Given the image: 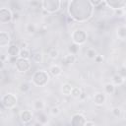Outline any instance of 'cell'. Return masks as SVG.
<instances>
[{
	"label": "cell",
	"mask_w": 126,
	"mask_h": 126,
	"mask_svg": "<svg viewBox=\"0 0 126 126\" xmlns=\"http://www.w3.org/2000/svg\"><path fill=\"white\" fill-rule=\"evenodd\" d=\"M94 7L89 0H71L68 5V13L76 22L84 23L89 21L94 13Z\"/></svg>",
	"instance_id": "cell-1"
},
{
	"label": "cell",
	"mask_w": 126,
	"mask_h": 126,
	"mask_svg": "<svg viewBox=\"0 0 126 126\" xmlns=\"http://www.w3.org/2000/svg\"><path fill=\"white\" fill-rule=\"evenodd\" d=\"M49 82V74L45 70H37L32 76V83L36 87H44Z\"/></svg>",
	"instance_id": "cell-2"
},
{
	"label": "cell",
	"mask_w": 126,
	"mask_h": 126,
	"mask_svg": "<svg viewBox=\"0 0 126 126\" xmlns=\"http://www.w3.org/2000/svg\"><path fill=\"white\" fill-rule=\"evenodd\" d=\"M41 2H42V9L50 14L58 12L62 5L61 0H41Z\"/></svg>",
	"instance_id": "cell-3"
},
{
	"label": "cell",
	"mask_w": 126,
	"mask_h": 126,
	"mask_svg": "<svg viewBox=\"0 0 126 126\" xmlns=\"http://www.w3.org/2000/svg\"><path fill=\"white\" fill-rule=\"evenodd\" d=\"M18 103V97L12 93H8L1 97V104L6 109H13Z\"/></svg>",
	"instance_id": "cell-4"
},
{
	"label": "cell",
	"mask_w": 126,
	"mask_h": 126,
	"mask_svg": "<svg viewBox=\"0 0 126 126\" xmlns=\"http://www.w3.org/2000/svg\"><path fill=\"white\" fill-rule=\"evenodd\" d=\"M87 38H88V34L86 32L85 30L83 29H75L72 33H71V39L73 42L81 45V44H84L86 41H87Z\"/></svg>",
	"instance_id": "cell-5"
},
{
	"label": "cell",
	"mask_w": 126,
	"mask_h": 126,
	"mask_svg": "<svg viewBox=\"0 0 126 126\" xmlns=\"http://www.w3.org/2000/svg\"><path fill=\"white\" fill-rule=\"evenodd\" d=\"M31 67H32V63H31L30 59H25V58L18 57L15 60V68L20 73L28 72L31 69Z\"/></svg>",
	"instance_id": "cell-6"
},
{
	"label": "cell",
	"mask_w": 126,
	"mask_h": 126,
	"mask_svg": "<svg viewBox=\"0 0 126 126\" xmlns=\"http://www.w3.org/2000/svg\"><path fill=\"white\" fill-rule=\"evenodd\" d=\"M13 21V12L6 7H3L0 9V23L6 24Z\"/></svg>",
	"instance_id": "cell-7"
},
{
	"label": "cell",
	"mask_w": 126,
	"mask_h": 126,
	"mask_svg": "<svg viewBox=\"0 0 126 126\" xmlns=\"http://www.w3.org/2000/svg\"><path fill=\"white\" fill-rule=\"evenodd\" d=\"M33 119V113L30 109H25L20 112V120L23 124H29Z\"/></svg>",
	"instance_id": "cell-8"
},
{
	"label": "cell",
	"mask_w": 126,
	"mask_h": 126,
	"mask_svg": "<svg viewBox=\"0 0 126 126\" xmlns=\"http://www.w3.org/2000/svg\"><path fill=\"white\" fill-rule=\"evenodd\" d=\"M107 7L111 8L112 10L115 9H120L126 7V0H103Z\"/></svg>",
	"instance_id": "cell-9"
},
{
	"label": "cell",
	"mask_w": 126,
	"mask_h": 126,
	"mask_svg": "<svg viewBox=\"0 0 126 126\" xmlns=\"http://www.w3.org/2000/svg\"><path fill=\"white\" fill-rule=\"evenodd\" d=\"M86 117L81 113H76L71 117V125L73 126H83L86 123Z\"/></svg>",
	"instance_id": "cell-10"
},
{
	"label": "cell",
	"mask_w": 126,
	"mask_h": 126,
	"mask_svg": "<svg viewBox=\"0 0 126 126\" xmlns=\"http://www.w3.org/2000/svg\"><path fill=\"white\" fill-rule=\"evenodd\" d=\"M20 51H21V47L19 45L10 44L8 46V49H7V54L11 58H18L19 55H20Z\"/></svg>",
	"instance_id": "cell-11"
},
{
	"label": "cell",
	"mask_w": 126,
	"mask_h": 126,
	"mask_svg": "<svg viewBox=\"0 0 126 126\" xmlns=\"http://www.w3.org/2000/svg\"><path fill=\"white\" fill-rule=\"evenodd\" d=\"M106 101V95L104 93L98 92L94 94V102L96 105H103Z\"/></svg>",
	"instance_id": "cell-12"
},
{
	"label": "cell",
	"mask_w": 126,
	"mask_h": 126,
	"mask_svg": "<svg viewBox=\"0 0 126 126\" xmlns=\"http://www.w3.org/2000/svg\"><path fill=\"white\" fill-rule=\"evenodd\" d=\"M11 41V36L7 32H0V47L7 46Z\"/></svg>",
	"instance_id": "cell-13"
},
{
	"label": "cell",
	"mask_w": 126,
	"mask_h": 126,
	"mask_svg": "<svg viewBox=\"0 0 126 126\" xmlns=\"http://www.w3.org/2000/svg\"><path fill=\"white\" fill-rule=\"evenodd\" d=\"M62 64L64 66H69V65H72L76 62V55L75 54H71V53H68L67 55H65L63 58H62Z\"/></svg>",
	"instance_id": "cell-14"
},
{
	"label": "cell",
	"mask_w": 126,
	"mask_h": 126,
	"mask_svg": "<svg viewBox=\"0 0 126 126\" xmlns=\"http://www.w3.org/2000/svg\"><path fill=\"white\" fill-rule=\"evenodd\" d=\"M36 120H37V123L39 125H46V124H48V117H47V115L45 113L41 112V111H37Z\"/></svg>",
	"instance_id": "cell-15"
},
{
	"label": "cell",
	"mask_w": 126,
	"mask_h": 126,
	"mask_svg": "<svg viewBox=\"0 0 126 126\" xmlns=\"http://www.w3.org/2000/svg\"><path fill=\"white\" fill-rule=\"evenodd\" d=\"M49 73L54 77H58V76H60L62 74V68L57 64L51 65L49 67Z\"/></svg>",
	"instance_id": "cell-16"
},
{
	"label": "cell",
	"mask_w": 126,
	"mask_h": 126,
	"mask_svg": "<svg viewBox=\"0 0 126 126\" xmlns=\"http://www.w3.org/2000/svg\"><path fill=\"white\" fill-rule=\"evenodd\" d=\"M72 89H73V86L69 83H64L62 84L61 86V93L63 95H71V92H72Z\"/></svg>",
	"instance_id": "cell-17"
},
{
	"label": "cell",
	"mask_w": 126,
	"mask_h": 126,
	"mask_svg": "<svg viewBox=\"0 0 126 126\" xmlns=\"http://www.w3.org/2000/svg\"><path fill=\"white\" fill-rule=\"evenodd\" d=\"M116 35L119 39H126V26H119L116 30Z\"/></svg>",
	"instance_id": "cell-18"
},
{
	"label": "cell",
	"mask_w": 126,
	"mask_h": 126,
	"mask_svg": "<svg viewBox=\"0 0 126 126\" xmlns=\"http://www.w3.org/2000/svg\"><path fill=\"white\" fill-rule=\"evenodd\" d=\"M29 6L33 11H38L40 8H42V2L38 0H31L29 2Z\"/></svg>",
	"instance_id": "cell-19"
},
{
	"label": "cell",
	"mask_w": 126,
	"mask_h": 126,
	"mask_svg": "<svg viewBox=\"0 0 126 126\" xmlns=\"http://www.w3.org/2000/svg\"><path fill=\"white\" fill-rule=\"evenodd\" d=\"M45 107V102L40 99V98H37L33 101V108L36 110V111H41L43 108Z\"/></svg>",
	"instance_id": "cell-20"
},
{
	"label": "cell",
	"mask_w": 126,
	"mask_h": 126,
	"mask_svg": "<svg viewBox=\"0 0 126 126\" xmlns=\"http://www.w3.org/2000/svg\"><path fill=\"white\" fill-rule=\"evenodd\" d=\"M112 83L115 85V86H120L124 83V78L122 76H120L118 73L117 74H114L112 76Z\"/></svg>",
	"instance_id": "cell-21"
},
{
	"label": "cell",
	"mask_w": 126,
	"mask_h": 126,
	"mask_svg": "<svg viewBox=\"0 0 126 126\" xmlns=\"http://www.w3.org/2000/svg\"><path fill=\"white\" fill-rule=\"evenodd\" d=\"M104 92L107 94H113L115 92V85L113 83H106L104 85Z\"/></svg>",
	"instance_id": "cell-22"
},
{
	"label": "cell",
	"mask_w": 126,
	"mask_h": 126,
	"mask_svg": "<svg viewBox=\"0 0 126 126\" xmlns=\"http://www.w3.org/2000/svg\"><path fill=\"white\" fill-rule=\"evenodd\" d=\"M79 50H80V45L77 44V43H75V42L69 44V46H68V53H71V54H75L76 55L79 52Z\"/></svg>",
	"instance_id": "cell-23"
},
{
	"label": "cell",
	"mask_w": 126,
	"mask_h": 126,
	"mask_svg": "<svg viewBox=\"0 0 126 126\" xmlns=\"http://www.w3.org/2000/svg\"><path fill=\"white\" fill-rule=\"evenodd\" d=\"M32 60L35 62V63H42L43 61V55L41 52L39 51H36L32 54Z\"/></svg>",
	"instance_id": "cell-24"
},
{
	"label": "cell",
	"mask_w": 126,
	"mask_h": 126,
	"mask_svg": "<svg viewBox=\"0 0 126 126\" xmlns=\"http://www.w3.org/2000/svg\"><path fill=\"white\" fill-rule=\"evenodd\" d=\"M96 55H97V52L94 48H88L86 50V56L89 59H94Z\"/></svg>",
	"instance_id": "cell-25"
},
{
	"label": "cell",
	"mask_w": 126,
	"mask_h": 126,
	"mask_svg": "<svg viewBox=\"0 0 126 126\" xmlns=\"http://www.w3.org/2000/svg\"><path fill=\"white\" fill-rule=\"evenodd\" d=\"M19 57L25 58V59H30L31 58V51L28 48H21Z\"/></svg>",
	"instance_id": "cell-26"
},
{
	"label": "cell",
	"mask_w": 126,
	"mask_h": 126,
	"mask_svg": "<svg viewBox=\"0 0 126 126\" xmlns=\"http://www.w3.org/2000/svg\"><path fill=\"white\" fill-rule=\"evenodd\" d=\"M26 31L30 33V34H33L36 32V26L33 23H29L26 26Z\"/></svg>",
	"instance_id": "cell-27"
},
{
	"label": "cell",
	"mask_w": 126,
	"mask_h": 126,
	"mask_svg": "<svg viewBox=\"0 0 126 126\" xmlns=\"http://www.w3.org/2000/svg\"><path fill=\"white\" fill-rule=\"evenodd\" d=\"M82 90L79 88V87H73L72 89V92H71V96L75 97V98H79L81 94H82Z\"/></svg>",
	"instance_id": "cell-28"
},
{
	"label": "cell",
	"mask_w": 126,
	"mask_h": 126,
	"mask_svg": "<svg viewBox=\"0 0 126 126\" xmlns=\"http://www.w3.org/2000/svg\"><path fill=\"white\" fill-rule=\"evenodd\" d=\"M30 89H31V86H30V84L27 83V82H23V83H21V84L19 85V90H20L22 93H28V92L30 91Z\"/></svg>",
	"instance_id": "cell-29"
},
{
	"label": "cell",
	"mask_w": 126,
	"mask_h": 126,
	"mask_svg": "<svg viewBox=\"0 0 126 126\" xmlns=\"http://www.w3.org/2000/svg\"><path fill=\"white\" fill-rule=\"evenodd\" d=\"M60 112H61V110H60V107L59 106H57V105H52L51 106V108H50V114L52 116H57V115L60 114Z\"/></svg>",
	"instance_id": "cell-30"
},
{
	"label": "cell",
	"mask_w": 126,
	"mask_h": 126,
	"mask_svg": "<svg viewBox=\"0 0 126 126\" xmlns=\"http://www.w3.org/2000/svg\"><path fill=\"white\" fill-rule=\"evenodd\" d=\"M113 14H114V16L117 17V18H121V17H124V15H125V10H124V8L115 9V10H113Z\"/></svg>",
	"instance_id": "cell-31"
},
{
	"label": "cell",
	"mask_w": 126,
	"mask_h": 126,
	"mask_svg": "<svg viewBox=\"0 0 126 126\" xmlns=\"http://www.w3.org/2000/svg\"><path fill=\"white\" fill-rule=\"evenodd\" d=\"M58 55H59V52H58V50L55 49V48L50 49L49 52H48V56H49V58H51V59H56V58L58 57Z\"/></svg>",
	"instance_id": "cell-32"
},
{
	"label": "cell",
	"mask_w": 126,
	"mask_h": 126,
	"mask_svg": "<svg viewBox=\"0 0 126 126\" xmlns=\"http://www.w3.org/2000/svg\"><path fill=\"white\" fill-rule=\"evenodd\" d=\"M111 113H112V115L114 117H120L121 116V109H120V107H118V106L113 107L111 109Z\"/></svg>",
	"instance_id": "cell-33"
},
{
	"label": "cell",
	"mask_w": 126,
	"mask_h": 126,
	"mask_svg": "<svg viewBox=\"0 0 126 126\" xmlns=\"http://www.w3.org/2000/svg\"><path fill=\"white\" fill-rule=\"evenodd\" d=\"M105 27H106L105 21H98V22L96 23V28H97L99 31H104V30H105Z\"/></svg>",
	"instance_id": "cell-34"
},
{
	"label": "cell",
	"mask_w": 126,
	"mask_h": 126,
	"mask_svg": "<svg viewBox=\"0 0 126 126\" xmlns=\"http://www.w3.org/2000/svg\"><path fill=\"white\" fill-rule=\"evenodd\" d=\"M105 8H107V5H106V3H105L104 1H102L100 4H98L97 6L94 7V10H96V11H102V10H104Z\"/></svg>",
	"instance_id": "cell-35"
},
{
	"label": "cell",
	"mask_w": 126,
	"mask_h": 126,
	"mask_svg": "<svg viewBox=\"0 0 126 126\" xmlns=\"http://www.w3.org/2000/svg\"><path fill=\"white\" fill-rule=\"evenodd\" d=\"M11 7L13 8V10L14 11H20L21 10V5L19 4V2L18 1H13L12 3H11Z\"/></svg>",
	"instance_id": "cell-36"
},
{
	"label": "cell",
	"mask_w": 126,
	"mask_h": 126,
	"mask_svg": "<svg viewBox=\"0 0 126 126\" xmlns=\"http://www.w3.org/2000/svg\"><path fill=\"white\" fill-rule=\"evenodd\" d=\"M118 74L120 76H122L124 79L126 78V66H121L119 69H118Z\"/></svg>",
	"instance_id": "cell-37"
},
{
	"label": "cell",
	"mask_w": 126,
	"mask_h": 126,
	"mask_svg": "<svg viewBox=\"0 0 126 126\" xmlns=\"http://www.w3.org/2000/svg\"><path fill=\"white\" fill-rule=\"evenodd\" d=\"M20 19V11H13V21H18Z\"/></svg>",
	"instance_id": "cell-38"
},
{
	"label": "cell",
	"mask_w": 126,
	"mask_h": 126,
	"mask_svg": "<svg viewBox=\"0 0 126 126\" xmlns=\"http://www.w3.org/2000/svg\"><path fill=\"white\" fill-rule=\"evenodd\" d=\"M94 60V62H95V63H101V62L103 61V56H102V55L97 54Z\"/></svg>",
	"instance_id": "cell-39"
},
{
	"label": "cell",
	"mask_w": 126,
	"mask_h": 126,
	"mask_svg": "<svg viewBox=\"0 0 126 126\" xmlns=\"http://www.w3.org/2000/svg\"><path fill=\"white\" fill-rule=\"evenodd\" d=\"M91 3H92V5L94 6V7H95V6H97L98 4H100L103 0H89Z\"/></svg>",
	"instance_id": "cell-40"
},
{
	"label": "cell",
	"mask_w": 126,
	"mask_h": 126,
	"mask_svg": "<svg viewBox=\"0 0 126 126\" xmlns=\"http://www.w3.org/2000/svg\"><path fill=\"white\" fill-rule=\"evenodd\" d=\"M95 125V122L94 121H90V120H86V123L84 126H94Z\"/></svg>",
	"instance_id": "cell-41"
},
{
	"label": "cell",
	"mask_w": 126,
	"mask_h": 126,
	"mask_svg": "<svg viewBox=\"0 0 126 126\" xmlns=\"http://www.w3.org/2000/svg\"><path fill=\"white\" fill-rule=\"evenodd\" d=\"M86 97H87V94H86L85 92H82V94H81V95H80L79 99H81V100H84Z\"/></svg>",
	"instance_id": "cell-42"
},
{
	"label": "cell",
	"mask_w": 126,
	"mask_h": 126,
	"mask_svg": "<svg viewBox=\"0 0 126 126\" xmlns=\"http://www.w3.org/2000/svg\"><path fill=\"white\" fill-rule=\"evenodd\" d=\"M20 47H21V48H28V44H27V42H21Z\"/></svg>",
	"instance_id": "cell-43"
},
{
	"label": "cell",
	"mask_w": 126,
	"mask_h": 126,
	"mask_svg": "<svg viewBox=\"0 0 126 126\" xmlns=\"http://www.w3.org/2000/svg\"><path fill=\"white\" fill-rule=\"evenodd\" d=\"M5 60H6V55L5 54H2L1 55V61H2V63H4Z\"/></svg>",
	"instance_id": "cell-44"
},
{
	"label": "cell",
	"mask_w": 126,
	"mask_h": 126,
	"mask_svg": "<svg viewBox=\"0 0 126 126\" xmlns=\"http://www.w3.org/2000/svg\"><path fill=\"white\" fill-rule=\"evenodd\" d=\"M124 17H125V19H126V11H125V15H124Z\"/></svg>",
	"instance_id": "cell-45"
}]
</instances>
